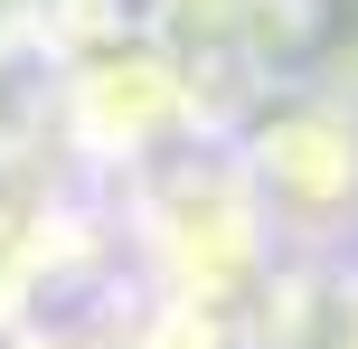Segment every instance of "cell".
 Instances as JSON below:
<instances>
[{
  "label": "cell",
  "mask_w": 358,
  "mask_h": 349,
  "mask_svg": "<svg viewBox=\"0 0 358 349\" xmlns=\"http://www.w3.org/2000/svg\"><path fill=\"white\" fill-rule=\"evenodd\" d=\"M236 180L255 189L273 245H358V104L321 85H264L245 104V123L227 132Z\"/></svg>",
  "instance_id": "obj_1"
},
{
  "label": "cell",
  "mask_w": 358,
  "mask_h": 349,
  "mask_svg": "<svg viewBox=\"0 0 358 349\" xmlns=\"http://www.w3.org/2000/svg\"><path fill=\"white\" fill-rule=\"evenodd\" d=\"M142 245L151 264L179 283V302H198V312H217L227 293H245L255 274H264L273 236H264V208H255V189L236 180L227 142L208 151H161V161H142Z\"/></svg>",
  "instance_id": "obj_2"
},
{
  "label": "cell",
  "mask_w": 358,
  "mask_h": 349,
  "mask_svg": "<svg viewBox=\"0 0 358 349\" xmlns=\"http://www.w3.org/2000/svg\"><path fill=\"white\" fill-rule=\"evenodd\" d=\"M66 104H76V132H85L104 161H132V170L161 161L170 132H189V123H198L189 66H179L161 38H104V48L76 66Z\"/></svg>",
  "instance_id": "obj_3"
},
{
  "label": "cell",
  "mask_w": 358,
  "mask_h": 349,
  "mask_svg": "<svg viewBox=\"0 0 358 349\" xmlns=\"http://www.w3.org/2000/svg\"><path fill=\"white\" fill-rule=\"evenodd\" d=\"M321 331H330V349H358V264L330 283V321H321Z\"/></svg>",
  "instance_id": "obj_4"
},
{
  "label": "cell",
  "mask_w": 358,
  "mask_h": 349,
  "mask_svg": "<svg viewBox=\"0 0 358 349\" xmlns=\"http://www.w3.org/2000/svg\"><path fill=\"white\" fill-rule=\"evenodd\" d=\"M29 349H94V340H29Z\"/></svg>",
  "instance_id": "obj_5"
}]
</instances>
